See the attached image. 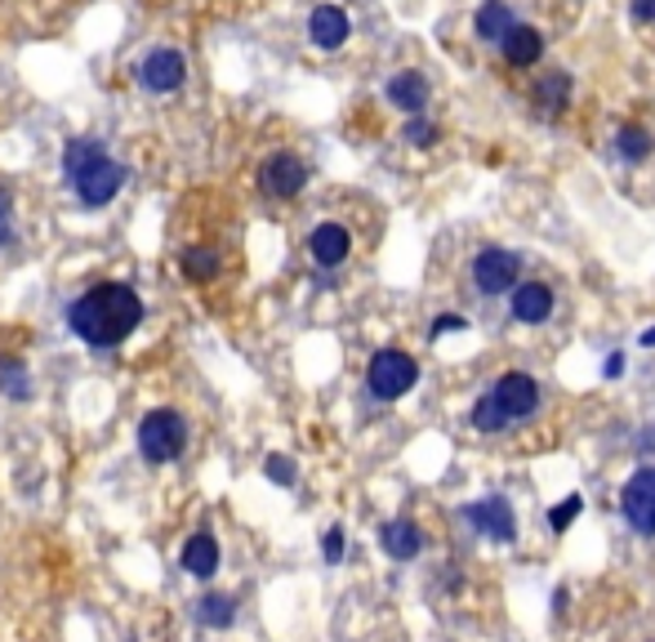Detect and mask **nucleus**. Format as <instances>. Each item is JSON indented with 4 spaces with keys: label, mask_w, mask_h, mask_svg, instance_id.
<instances>
[{
    "label": "nucleus",
    "mask_w": 655,
    "mask_h": 642,
    "mask_svg": "<svg viewBox=\"0 0 655 642\" xmlns=\"http://www.w3.org/2000/svg\"><path fill=\"white\" fill-rule=\"evenodd\" d=\"M464 327H469V321H464V317L447 312V317H437V321H432V340H442L447 331H464Z\"/></svg>",
    "instance_id": "obj_30"
},
{
    "label": "nucleus",
    "mask_w": 655,
    "mask_h": 642,
    "mask_svg": "<svg viewBox=\"0 0 655 642\" xmlns=\"http://www.w3.org/2000/svg\"><path fill=\"white\" fill-rule=\"evenodd\" d=\"M139 321H143V299L126 281H103V286L85 290L67 308L72 335L85 340L89 349H117V344H126L139 331Z\"/></svg>",
    "instance_id": "obj_1"
},
{
    "label": "nucleus",
    "mask_w": 655,
    "mask_h": 642,
    "mask_svg": "<svg viewBox=\"0 0 655 642\" xmlns=\"http://www.w3.org/2000/svg\"><path fill=\"white\" fill-rule=\"evenodd\" d=\"M348 250H353V237L344 224H316L308 237V255L316 268H340L348 259Z\"/></svg>",
    "instance_id": "obj_11"
},
{
    "label": "nucleus",
    "mask_w": 655,
    "mask_h": 642,
    "mask_svg": "<svg viewBox=\"0 0 655 642\" xmlns=\"http://www.w3.org/2000/svg\"><path fill=\"white\" fill-rule=\"evenodd\" d=\"M522 277V259L504 246H486L477 259H473V281L482 295H508Z\"/></svg>",
    "instance_id": "obj_5"
},
{
    "label": "nucleus",
    "mask_w": 655,
    "mask_h": 642,
    "mask_svg": "<svg viewBox=\"0 0 655 642\" xmlns=\"http://www.w3.org/2000/svg\"><path fill=\"white\" fill-rule=\"evenodd\" d=\"M464 517H469L482 535L500 541V545H508L513 535H517V526H513V509H508V500H504V495H491V500H482V504H469V509H464Z\"/></svg>",
    "instance_id": "obj_10"
},
{
    "label": "nucleus",
    "mask_w": 655,
    "mask_h": 642,
    "mask_svg": "<svg viewBox=\"0 0 655 642\" xmlns=\"http://www.w3.org/2000/svg\"><path fill=\"white\" fill-rule=\"evenodd\" d=\"M14 242V228H10V196L0 192V246H10Z\"/></svg>",
    "instance_id": "obj_31"
},
{
    "label": "nucleus",
    "mask_w": 655,
    "mask_h": 642,
    "mask_svg": "<svg viewBox=\"0 0 655 642\" xmlns=\"http://www.w3.org/2000/svg\"><path fill=\"white\" fill-rule=\"evenodd\" d=\"M183 81H187V58L179 50H152L139 63V85L152 94H174Z\"/></svg>",
    "instance_id": "obj_9"
},
{
    "label": "nucleus",
    "mask_w": 655,
    "mask_h": 642,
    "mask_svg": "<svg viewBox=\"0 0 655 642\" xmlns=\"http://www.w3.org/2000/svg\"><path fill=\"white\" fill-rule=\"evenodd\" d=\"M126 179H130V170H126L121 161H112V157H98L89 170H80V174L72 179V188H76L80 205H89V210H103V205H112V201L121 196Z\"/></svg>",
    "instance_id": "obj_4"
},
{
    "label": "nucleus",
    "mask_w": 655,
    "mask_h": 642,
    "mask_svg": "<svg viewBox=\"0 0 655 642\" xmlns=\"http://www.w3.org/2000/svg\"><path fill=\"white\" fill-rule=\"evenodd\" d=\"M629 10L637 23H655V0H629Z\"/></svg>",
    "instance_id": "obj_32"
},
{
    "label": "nucleus",
    "mask_w": 655,
    "mask_h": 642,
    "mask_svg": "<svg viewBox=\"0 0 655 642\" xmlns=\"http://www.w3.org/2000/svg\"><path fill=\"white\" fill-rule=\"evenodd\" d=\"M642 349H655V327H651V331L642 335Z\"/></svg>",
    "instance_id": "obj_34"
},
{
    "label": "nucleus",
    "mask_w": 655,
    "mask_h": 642,
    "mask_svg": "<svg viewBox=\"0 0 655 642\" xmlns=\"http://www.w3.org/2000/svg\"><path fill=\"white\" fill-rule=\"evenodd\" d=\"M500 50H504V58H508L513 67H530V63H539V58H544V36H539L535 28H526V23H522V28L513 23V28L504 32Z\"/></svg>",
    "instance_id": "obj_16"
},
{
    "label": "nucleus",
    "mask_w": 655,
    "mask_h": 642,
    "mask_svg": "<svg viewBox=\"0 0 655 642\" xmlns=\"http://www.w3.org/2000/svg\"><path fill=\"white\" fill-rule=\"evenodd\" d=\"M549 312H554V290L544 281L513 286V317L522 321V327H539V321H549Z\"/></svg>",
    "instance_id": "obj_13"
},
{
    "label": "nucleus",
    "mask_w": 655,
    "mask_h": 642,
    "mask_svg": "<svg viewBox=\"0 0 655 642\" xmlns=\"http://www.w3.org/2000/svg\"><path fill=\"white\" fill-rule=\"evenodd\" d=\"M620 371H624V357H620V353H611V362H606V375H611V379H615V375H620Z\"/></svg>",
    "instance_id": "obj_33"
},
{
    "label": "nucleus",
    "mask_w": 655,
    "mask_h": 642,
    "mask_svg": "<svg viewBox=\"0 0 655 642\" xmlns=\"http://www.w3.org/2000/svg\"><path fill=\"white\" fill-rule=\"evenodd\" d=\"M615 152H620L624 161H646V157H651V135H646L642 126H624V130L615 135Z\"/></svg>",
    "instance_id": "obj_22"
},
{
    "label": "nucleus",
    "mask_w": 655,
    "mask_h": 642,
    "mask_svg": "<svg viewBox=\"0 0 655 642\" xmlns=\"http://www.w3.org/2000/svg\"><path fill=\"white\" fill-rule=\"evenodd\" d=\"M379 545H384V554H388V558H397V563H410V558L423 549V531H419L415 522L397 517V522H384V531H379Z\"/></svg>",
    "instance_id": "obj_14"
},
{
    "label": "nucleus",
    "mask_w": 655,
    "mask_h": 642,
    "mask_svg": "<svg viewBox=\"0 0 655 642\" xmlns=\"http://www.w3.org/2000/svg\"><path fill=\"white\" fill-rule=\"evenodd\" d=\"M196 616H201L205 629H228L237 611H233V598L228 593H210V598H201V611Z\"/></svg>",
    "instance_id": "obj_21"
},
{
    "label": "nucleus",
    "mask_w": 655,
    "mask_h": 642,
    "mask_svg": "<svg viewBox=\"0 0 655 642\" xmlns=\"http://www.w3.org/2000/svg\"><path fill=\"white\" fill-rule=\"evenodd\" d=\"M308 36L316 50H340L348 36H353V23L340 6H316L312 19H308Z\"/></svg>",
    "instance_id": "obj_12"
},
{
    "label": "nucleus",
    "mask_w": 655,
    "mask_h": 642,
    "mask_svg": "<svg viewBox=\"0 0 655 642\" xmlns=\"http://www.w3.org/2000/svg\"><path fill=\"white\" fill-rule=\"evenodd\" d=\"M415 379H419V362H415L410 353H401V349H384V353L371 357L366 384H371V393H375L379 402H397V397H406V393L415 388Z\"/></svg>",
    "instance_id": "obj_3"
},
{
    "label": "nucleus",
    "mask_w": 655,
    "mask_h": 642,
    "mask_svg": "<svg viewBox=\"0 0 655 642\" xmlns=\"http://www.w3.org/2000/svg\"><path fill=\"white\" fill-rule=\"evenodd\" d=\"M303 183H308V165H303L299 157H290V152H277V157H268V161L259 165V188H264L272 201L299 196Z\"/></svg>",
    "instance_id": "obj_8"
},
{
    "label": "nucleus",
    "mask_w": 655,
    "mask_h": 642,
    "mask_svg": "<svg viewBox=\"0 0 655 642\" xmlns=\"http://www.w3.org/2000/svg\"><path fill=\"white\" fill-rule=\"evenodd\" d=\"M0 388H6L14 402H28L32 397V384H28V371L19 362H0Z\"/></svg>",
    "instance_id": "obj_25"
},
{
    "label": "nucleus",
    "mask_w": 655,
    "mask_h": 642,
    "mask_svg": "<svg viewBox=\"0 0 655 642\" xmlns=\"http://www.w3.org/2000/svg\"><path fill=\"white\" fill-rule=\"evenodd\" d=\"M508 28H513V10L504 6V0H486V6L473 14V32H477L482 41H491V45H500Z\"/></svg>",
    "instance_id": "obj_19"
},
{
    "label": "nucleus",
    "mask_w": 655,
    "mask_h": 642,
    "mask_svg": "<svg viewBox=\"0 0 655 642\" xmlns=\"http://www.w3.org/2000/svg\"><path fill=\"white\" fill-rule=\"evenodd\" d=\"M183 447H187V424L179 410L161 406L139 419V451L148 464H170L174 456H183Z\"/></svg>",
    "instance_id": "obj_2"
},
{
    "label": "nucleus",
    "mask_w": 655,
    "mask_h": 642,
    "mask_svg": "<svg viewBox=\"0 0 655 642\" xmlns=\"http://www.w3.org/2000/svg\"><path fill=\"white\" fill-rule=\"evenodd\" d=\"M580 509H584V500H580V495H567L562 509H549V526H554V531H567V526L580 517Z\"/></svg>",
    "instance_id": "obj_26"
},
{
    "label": "nucleus",
    "mask_w": 655,
    "mask_h": 642,
    "mask_svg": "<svg viewBox=\"0 0 655 642\" xmlns=\"http://www.w3.org/2000/svg\"><path fill=\"white\" fill-rule=\"evenodd\" d=\"M432 139H437V130H432L428 121H419V117H415V121L406 126V143H415V148H428Z\"/></svg>",
    "instance_id": "obj_29"
},
{
    "label": "nucleus",
    "mask_w": 655,
    "mask_h": 642,
    "mask_svg": "<svg viewBox=\"0 0 655 642\" xmlns=\"http://www.w3.org/2000/svg\"><path fill=\"white\" fill-rule=\"evenodd\" d=\"M388 103L401 107V113H410V117H419L423 107H428V81H423V72H397L388 81Z\"/></svg>",
    "instance_id": "obj_15"
},
{
    "label": "nucleus",
    "mask_w": 655,
    "mask_h": 642,
    "mask_svg": "<svg viewBox=\"0 0 655 642\" xmlns=\"http://www.w3.org/2000/svg\"><path fill=\"white\" fill-rule=\"evenodd\" d=\"M620 513L633 531L655 535V469H637L620 491Z\"/></svg>",
    "instance_id": "obj_6"
},
{
    "label": "nucleus",
    "mask_w": 655,
    "mask_h": 642,
    "mask_svg": "<svg viewBox=\"0 0 655 642\" xmlns=\"http://www.w3.org/2000/svg\"><path fill=\"white\" fill-rule=\"evenodd\" d=\"M571 103V72H549V76H539L535 85V107L539 113H562V107Z\"/></svg>",
    "instance_id": "obj_18"
},
{
    "label": "nucleus",
    "mask_w": 655,
    "mask_h": 642,
    "mask_svg": "<svg viewBox=\"0 0 655 642\" xmlns=\"http://www.w3.org/2000/svg\"><path fill=\"white\" fill-rule=\"evenodd\" d=\"M473 428H482V434H504V428H508V419H504V410L491 402V393L473 402Z\"/></svg>",
    "instance_id": "obj_24"
},
{
    "label": "nucleus",
    "mask_w": 655,
    "mask_h": 642,
    "mask_svg": "<svg viewBox=\"0 0 655 642\" xmlns=\"http://www.w3.org/2000/svg\"><path fill=\"white\" fill-rule=\"evenodd\" d=\"M321 554H325V563H340L344 558V531L340 526H331L321 535Z\"/></svg>",
    "instance_id": "obj_28"
},
{
    "label": "nucleus",
    "mask_w": 655,
    "mask_h": 642,
    "mask_svg": "<svg viewBox=\"0 0 655 642\" xmlns=\"http://www.w3.org/2000/svg\"><path fill=\"white\" fill-rule=\"evenodd\" d=\"M491 402L504 410V419H508V424H513V419H526V415H535V410H539V384H535L530 375H522V371H508V375H500V379H495Z\"/></svg>",
    "instance_id": "obj_7"
},
{
    "label": "nucleus",
    "mask_w": 655,
    "mask_h": 642,
    "mask_svg": "<svg viewBox=\"0 0 655 642\" xmlns=\"http://www.w3.org/2000/svg\"><path fill=\"white\" fill-rule=\"evenodd\" d=\"M98 157H107L98 139H67V148H63V174H67V183H72L80 170H89Z\"/></svg>",
    "instance_id": "obj_20"
},
{
    "label": "nucleus",
    "mask_w": 655,
    "mask_h": 642,
    "mask_svg": "<svg viewBox=\"0 0 655 642\" xmlns=\"http://www.w3.org/2000/svg\"><path fill=\"white\" fill-rule=\"evenodd\" d=\"M183 571H192L196 580H210L218 571V541L210 531H196L192 541L183 545Z\"/></svg>",
    "instance_id": "obj_17"
},
{
    "label": "nucleus",
    "mask_w": 655,
    "mask_h": 642,
    "mask_svg": "<svg viewBox=\"0 0 655 642\" xmlns=\"http://www.w3.org/2000/svg\"><path fill=\"white\" fill-rule=\"evenodd\" d=\"M268 478H272L277 486H294V460H286V456H268Z\"/></svg>",
    "instance_id": "obj_27"
},
{
    "label": "nucleus",
    "mask_w": 655,
    "mask_h": 642,
    "mask_svg": "<svg viewBox=\"0 0 655 642\" xmlns=\"http://www.w3.org/2000/svg\"><path fill=\"white\" fill-rule=\"evenodd\" d=\"M183 272L187 277H196V281H210L214 272H218V250H210V246H192V250H183Z\"/></svg>",
    "instance_id": "obj_23"
}]
</instances>
